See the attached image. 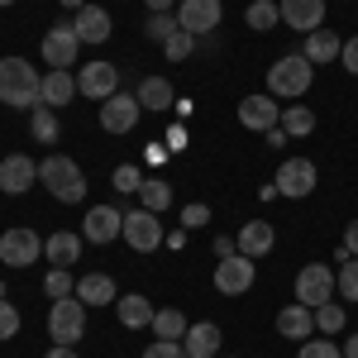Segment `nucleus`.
Listing matches in <instances>:
<instances>
[{"instance_id":"1","label":"nucleus","mask_w":358,"mask_h":358,"mask_svg":"<svg viewBox=\"0 0 358 358\" xmlns=\"http://www.w3.org/2000/svg\"><path fill=\"white\" fill-rule=\"evenodd\" d=\"M43 72L29 67L24 57H0V106H15V110H34L43 106Z\"/></svg>"},{"instance_id":"2","label":"nucleus","mask_w":358,"mask_h":358,"mask_svg":"<svg viewBox=\"0 0 358 358\" xmlns=\"http://www.w3.org/2000/svg\"><path fill=\"white\" fill-rule=\"evenodd\" d=\"M38 182H43L48 196L62 201V206H82L86 201V177H82V167L72 163L67 153H48V158L38 163Z\"/></svg>"},{"instance_id":"3","label":"nucleus","mask_w":358,"mask_h":358,"mask_svg":"<svg viewBox=\"0 0 358 358\" xmlns=\"http://www.w3.org/2000/svg\"><path fill=\"white\" fill-rule=\"evenodd\" d=\"M310 82H315V67L306 62V53H287V57H277L273 67H268V96H277V101L306 96Z\"/></svg>"},{"instance_id":"4","label":"nucleus","mask_w":358,"mask_h":358,"mask_svg":"<svg viewBox=\"0 0 358 358\" xmlns=\"http://www.w3.org/2000/svg\"><path fill=\"white\" fill-rule=\"evenodd\" d=\"M315 182H320V167L310 163V158H282L273 177V192L287 196V201H306V196L315 192Z\"/></svg>"},{"instance_id":"5","label":"nucleus","mask_w":358,"mask_h":358,"mask_svg":"<svg viewBox=\"0 0 358 358\" xmlns=\"http://www.w3.org/2000/svg\"><path fill=\"white\" fill-rule=\"evenodd\" d=\"M86 334V306L82 296H62L48 306V339L53 344H77Z\"/></svg>"},{"instance_id":"6","label":"nucleus","mask_w":358,"mask_h":358,"mask_svg":"<svg viewBox=\"0 0 358 358\" xmlns=\"http://www.w3.org/2000/svg\"><path fill=\"white\" fill-rule=\"evenodd\" d=\"M38 53H43V62H48V67H77V57H82V38H77L72 20H57V24L43 34Z\"/></svg>"},{"instance_id":"7","label":"nucleus","mask_w":358,"mask_h":358,"mask_svg":"<svg viewBox=\"0 0 358 358\" xmlns=\"http://www.w3.org/2000/svg\"><path fill=\"white\" fill-rule=\"evenodd\" d=\"M215 292L220 296H244V292H253V282H258V268H253V258H244V253H229V258H220L215 263Z\"/></svg>"},{"instance_id":"8","label":"nucleus","mask_w":358,"mask_h":358,"mask_svg":"<svg viewBox=\"0 0 358 358\" xmlns=\"http://www.w3.org/2000/svg\"><path fill=\"white\" fill-rule=\"evenodd\" d=\"M138 120H143V106L129 91H115L110 101H101V129L106 134H134Z\"/></svg>"},{"instance_id":"9","label":"nucleus","mask_w":358,"mask_h":358,"mask_svg":"<svg viewBox=\"0 0 358 358\" xmlns=\"http://www.w3.org/2000/svg\"><path fill=\"white\" fill-rule=\"evenodd\" d=\"M124 244L134 248V253H153V248L163 244V220L153 215V210H124V234H120Z\"/></svg>"},{"instance_id":"10","label":"nucleus","mask_w":358,"mask_h":358,"mask_svg":"<svg viewBox=\"0 0 358 358\" xmlns=\"http://www.w3.org/2000/svg\"><path fill=\"white\" fill-rule=\"evenodd\" d=\"M43 258V239L34 229H5L0 234V263L5 268H34Z\"/></svg>"},{"instance_id":"11","label":"nucleus","mask_w":358,"mask_h":358,"mask_svg":"<svg viewBox=\"0 0 358 358\" xmlns=\"http://www.w3.org/2000/svg\"><path fill=\"white\" fill-rule=\"evenodd\" d=\"M296 301L301 306H325L334 301V268H325V263H306L301 273H296Z\"/></svg>"},{"instance_id":"12","label":"nucleus","mask_w":358,"mask_h":358,"mask_svg":"<svg viewBox=\"0 0 358 358\" xmlns=\"http://www.w3.org/2000/svg\"><path fill=\"white\" fill-rule=\"evenodd\" d=\"M124 234V210L115 206H91L82 215V239L86 244H115Z\"/></svg>"},{"instance_id":"13","label":"nucleus","mask_w":358,"mask_h":358,"mask_svg":"<svg viewBox=\"0 0 358 358\" xmlns=\"http://www.w3.org/2000/svg\"><path fill=\"white\" fill-rule=\"evenodd\" d=\"M239 124H244V129H253V134L277 129V124H282V106H277V96H268V91L244 96V101H239Z\"/></svg>"},{"instance_id":"14","label":"nucleus","mask_w":358,"mask_h":358,"mask_svg":"<svg viewBox=\"0 0 358 358\" xmlns=\"http://www.w3.org/2000/svg\"><path fill=\"white\" fill-rule=\"evenodd\" d=\"M220 20H224V5L220 0H182L177 5V24L187 29V34H210V29H220Z\"/></svg>"},{"instance_id":"15","label":"nucleus","mask_w":358,"mask_h":358,"mask_svg":"<svg viewBox=\"0 0 358 358\" xmlns=\"http://www.w3.org/2000/svg\"><path fill=\"white\" fill-rule=\"evenodd\" d=\"M29 187H38V163H34L29 153L0 158V192L5 196H24Z\"/></svg>"},{"instance_id":"16","label":"nucleus","mask_w":358,"mask_h":358,"mask_svg":"<svg viewBox=\"0 0 358 358\" xmlns=\"http://www.w3.org/2000/svg\"><path fill=\"white\" fill-rule=\"evenodd\" d=\"M77 91H82L86 101H110L115 91H120V67L115 62H91L77 72Z\"/></svg>"},{"instance_id":"17","label":"nucleus","mask_w":358,"mask_h":358,"mask_svg":"<svg viewBox=\"0 0 358 358\" xmlns=\"http://www.w3.org/2000/svg\"><path fill=\"white\" fill-rule=\"evenodd\" d=\"M277 5H282V24L296 34L325 29V0H277Z\"/></svg>"},{"instance_id":"18","label":"nucleus","mask_w":358,"mask_h":358,"mask_svg":"<svg viewBox=\"0 0 358 358\" xmlns=\"http://www.w3.org/2000/svg\"><path fill=\"white\" fill-rule=\"evenodd\" d=\"M38 96H43V106H48V110L72 106V96H82V91H77V72H72V67H48V72H43V91H38Z\"/></svg>"},{"instance_id":"19","label":"nucleus","mask_w":358,"mask_h":358,"mask_svg":"<svg viewBox=\"0 0 358 358\" xmlns=\"http://www.w3.org/2000/svg\"><path fill=\"white\" fill-rule=\"evenodd\" d=\"M277 334H282V339L306 344V339L315 334V310H310V306H301V301L282 306V310H277Z\"/></svg>"},{"instance_id":"20","label":"nucleus","mask_w":358,"mask_h":358,"mask_svg":"<svg viewBox=\"0 0 358 358\" xmlns=\"http://www.w3.org/2000/svg\"><path fill=\"white\" fill-rule=\"evenodd\" d=\"M220 325L215 320H201V325H187V334H182V349H187V358H220Z\"/></svg>"},{"instance_id":"21","label":"nucleus","mask_w":358,"mask_h":358,"mask_svg":"<svg viewBox=\"0 0 358 358\" xmlns=\"http://www.w3.org/2000/svg\"><path fill=\"white\" fill-rule=\"evenodd\" d=\"M234 244H239L244 258H263V253H273L277 229L268 220H244V224H239V234H234Z\"/></svg>"},{"instance_id":"22","label":"nucleus","mask_w":358,"mask_h":358,"mask_svg":"<svg viewBox=\"0 0 358 358\" xmlns=\"http://www.w3.org/2000/svg\"><path fill=\"white\" fill-rule=\"evenodd\" d=\"M72 29H77V38L82 43H106L115 29H110V10H101V5H82L77 15H72Z\"/></svg>"},{"instance_id":"23","label":"nucleus","mask_w":358,"mask_h":358,"mask_svg":"<svg viewBox=\"0 0 358 358\" xmlns=\"http://www.w3.org/2000/svg\"><path fill=\"white\" fill-rule=\"evenodd\" d=\"M82 234H67V229H53L48 239H43V258L53 263V268H72L77 258H82Z\"/></svg>"},{"instance_id":"24","label":"nucleus","mask_w":358,"mask_h":358,"mask_svg":"<svg viewBox=\"0 0 358 358\" xmlns=\"http://www.w3.org/2000/svg\"><path fill=\"white\" fill-rule=\"evenodd\" d=\"M306 62L310 67H325V62H334V57L344 53V38L334 34V29H315V34H306Z\"/></svg>"},{"instance_id":"25","label":"nucleus","mask_w":358,"mask_h":358,"mask_svg":"<svg viewBox=\"0 0 358 358\" xmlns=\"http://www.w3.org/2000/svg\"><path fill=\"white\" fill-rule=\"evenodd\" d=\"M77 296H82V306H115L120 301V287H115V277H106V273H86L82 282H77Z\"/></svg>"},{"instance_id":"26","label":"nucleus","mask_w":358,"mask_h":358,"mask_svg":"<svg viewBox=\"0 0 358 358\" xmlns=\"http://www.w3.org/2000/svg\"><path fill=\"white\" fill-rule=\"evenodd\" d=\"M134 96H138V106L153 110V115H167L172 106H177V96H172V82H167V77H143Z\"/></svg>"},{"instance_id":"27","label":"nucleus","mask_w":358,"mask_h":358,"mask_svg":"<svg viewBox=\"0 0 358 358\" xmlns=\"http://www.w3.org/2000/svg\"><path fill=\"white\" fill-rule=\"evenodd\" d=\"M115 315H120L124 330H148V325H153V301L138 296V292H129V296L115 301Z\"/></svg>"},{"instance_id":"28","label":"nucleus","mask_w":358,"mask_h":358,"mask_svg":"<svg viewBox=\"0 0 358 358\" xmlns=\"http://www.w3.org/2000/svg\"><path fill=\"white\" fill-rule=\"evenodd\" d=\"M29 134H34V143H57V134H62V120H57V110H48V106H34V110H29Z\"/></svg>"},{"instance_id":"29","label":"nucleus","mask_w":358,"mask_h":358,"mask_svg":"<svg viewBox=\"0 0 358 358\" xmlns=\"http://www.w3.org/2000/svg\"><path fill=\"white\" fill-rule=\"evenodd\" d=\"M138 201H143V210L163 215L167 206H172V182H167V177H148V182L138 187Z\"/></svg>"},{"instance_id":"30","label":"nucleus","mask_w":358,"mask_h":358,"mask_svg":"<svg viewBox=\"0 0 358 358\" xmlns=\"http://www.w3.org/2000/svg\"><path fill=\"white\" fill-rule=\"evenodd\" d=\"M244 24L258 29V34H268V29L282 24V5H277V0H253V5L244 10Z\"/></svg>"},{"instance_id":"31","label":"nucleus","mask_w":358,"mask_h":358,"mask_svg":"<svg viewBox=\"0 0 358 358\" xmlns=\"http://www.w3.org/2000/svg\"><path fill=\"white\" fill-rule=\"evenodd\" d=\"M282 129H287V138H306L315 129V110L310 106H282Z\"/></svg>"},{"instance_id":"32","label":"nucleus","mask_w":358,"mask_h":358,"mask_svg":"<svg viewBox=\"0 0 358 358\" xmlns=\"http://www.w3.org/2000/svg\"><path fill=\"white\" fill-rule=\"evenodd\" d=\"M148 330L158 334V339H182L187 334V315L177 310V306H167V310H153V325Z\"/></svg>"},{"instance_id":"33","label":"nucleus","mask_w":358,"mask_h":358,"mask_svg":"<svg viewBox=\"0 0 358 358\" xmlns=\"http://www.w3.org/2000/svg\"><path fill=\"white\" fill-rule=\"evenodd\" d=\"M334 296L358 301V258H344V263H339V273H334Z\"/></svg>"},{"instance_id":"34","label":"nucleus","mask_w":358,"mask_h":358,"mask_svg":"<svg viewBox=\"0 0 358 358\" xmlns=\"http://www.w3.org/2000/svg\"><path fill=\"white\" fill-rule=\"evenodd\" d=\"M43 296H53V301H62V296H77V282H72V273H67V268H48V277H43Z\"/></svg>"},{"instance_id":"35","label":"nucleus","mask_w":358,"mask_h":358,"mask_svg":"<svg viewBox=\"0 0 358 358\" xmlns=\"http://www.w3.org/2000/svg\"><path fill=\"white\" fill-rule=\"evenodd\" d=\"M315 330H320V334H339V330H344V306H339V301L315 306Z\"/></svg>"},{"instance_id":"36","label":"nucleus","mask_w":358,"mask_h":358,"mask_svg":"<svg viewBox=\"0 0 358 358\" xmlns=\"http://www.w3.org/2000/svg\"><path fill=\"white\" fill-rule=\"evenodd\" d=\"M177 15H148V24H143V34H148V43H158V48H163L167 38H172V34H177Z\"/></svg>"},{"instance_id":"37","label":"nucleus","mask_w":358,"mask_h":358,"mask_svg":"<svg viewBox=\"0 0 358 358\" xmlns=\"http://www.w3.org/2000/svg\"><path fill=\"white\" fill-rule=\"evenodd\" d=\"M192 48H196V34H187V29H177V34L163 43L167 62H187V57H192Z\"/></svg>"},{"instance_id":"38","label":"nucleus","mask_w":358,"mask_h":358,"mask_svg":"<svg viewBox=\"0 0 358 358\" xmlns=\"http://www.w3.org/2000/svg\"><path fill=\"white\" fill-rule=\"evenodd\" d=\"M143 182H148V177H143L134 163H120V167L110 172V187H115V192H138Z\"/></svg>"},{"instance_id":"39","label":"nucleus","mask_w":358,"mask_h":358,"mask_svg":"<svg viewBox=\"0 0 358 358\" xmlns=\"http://www.w3.org/2000/svg\"><path fill=\"white\" fill-rule=\"evenodd\" d=\"M20 325H24V320H20L15 301H5V296H0V344H5V339H15V334H20Z\"/></svg>"},{"instance_id":"40","label":"nucleus","mask_w":358,"mask_h":358,"mask_svg":"<svg viewBox=\"0 0 358 358\" xmlns=\"http://www.w3.org/2000/svg\"><path fill=\"white\" fill-rule=\"evenodd\" d=\"M296 358H344V349H339V344H330V339H315V334H310Z\"/></svg>"},{"instance_id":"41","label":"nucleus","mask_w":358,"mask_h":358,"mask_svg":"<svg viewBox=\"0 0 358 358\" xmlns=\"http://www.w3.org/2000/svg\"><path fill=\"white\" fill-rule=\"evenodd\" d=\"M143 358H187V349H182V339H153Z\"/></svg>"},{"instance_id":"42","label":"nucleus","mask_w":358,"mask_h":358,"mask_svg":"<svg viewBox=\"0 0 358 358\" xmlns=\"http://www.w3.org/2000/svg\"><path fill=\"white\" fill-rule=\"evenodd\" d=\"M182 224H187V229H206V224H210V206H187V210H182Z\"/></svg>"},{"instance_id":"43","label":"nucleus","mask_w":358,"mask_h":358,"mask_svg":"<svg viewBox=\"0 0 358 358\" xmlns=\"http://www.w3.org/2000/svg\"><path fill=\"white\" fill-rule=\"evenodd\" d=\"M339 62H344V72H354V77H358V34L349 38V43H344V53H339Z\"/></svg>"},{"instance_id":"44","label":"nucleus","mask_w":358,"mask_h":358,"mask_svg":"<svg viewBox=\"0 0 358 358\" xmlns=\"http://www.w3.org/2000/svg\"><path fill=\"white\" fill-rule=\"evenodd\" d=\"M344 248H349V253L358 258V220H349V224H344Z\"/></svg>"},{"instance_id":"45","label":"nucleus","mask_w":358,"mask_h":358,"mask_svg":"<svg viewBox=\"0 0 358 358\" xmlns=\"http://www.w3.org/2000/svg\"><path fill=\"white\" fill-rule=\"evenodd\" d=\"M148 5V15H172V5H182V0H143Z\"/></svg>"},{"instance_id":"46","label":"nucleus","mask_w":358,"mask_h":358,"mask_svg":"<svg viewBox=\"0 0 358 358\" xmlns=\"http://www.w3.org/2000/svg\"><path fill=\"white\" fill-rule=\"evenodd\" d=\"M229 253H239V244H234V239H224V234H220V239H215V258H229Z\"/></svg>"},{"instance_id":"47","label":"nucleus","mask_w":358,"mask_h":358,"mask_svg":"<svg viewBox=\"0 0 358 358\" xmlns=\"http://www.w3.org/2000/svg\"><path fill=\"white\" fill-rule=\"evenodd\" d=\"M43 358H77V349H72V344H53Z\"/></svg>"},{"instance_id":"48","label":"nucleus","mask_w":358,"mask_h":358,"mask_svg":"<svg viewBox=\"0 0 358 358\" xmlns=\"http://www.w3.org/2000/svg\"><path fill=\"white\" fill-rule=\"evenodd\" d=\"M268 143H273V148H282V143H287V129H282V124H277V129H268Z\"/></svg>"},{"instance_id":"49","label":"nucleus","mask_w":358,"mask_h":358,"mask_svg":"<svg viewBox=\"0 0 358 358\" xmlns=\"http://www.w3.org/2000/svg\"><path fill=\"white\" fill-rule=\"evenodd\" d=\"M339 349H344V358H358V334H349V339H344Z\"/></svg>"},{"instance_id":"50","label":"nucleus","mask_w":358,"mask_h":358,"mask_svg":"<svg viewBox=\"0 0 358 358\" xmlns=\"http://www.w3.org/2000/svg\"><path fill=\"white\" fill-rule=\"evenodd\" d=\"M62 5H67V10H82V5H86V0H62Z\"/></svg>"},{"instance_id":"51","label":"nucleus","mask_w":358,"mask_h":358,"mask_svg":"<svg viewBox=\"0 0 358 358\" xmlns=\"http://www.w3.org/2000/svg\"><path fill=\"white\" fill-rule=\"evenodd\" d=\"M0 5H15V0H0Z\"/></svg>"}]
</instances>
